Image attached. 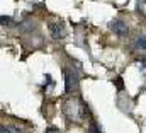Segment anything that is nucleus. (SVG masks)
Masks as SVG:
<instances>
[{
	"label": "nucleus",
	"instance_id": "f257e3e1",
	"mask_svg": "<svg viewBox=\"0 0 146 133\" xmlns=\"http://www.w3.org/2000/svg\"><path fill=\"white\" fill-rule=\"evenodd\" d=\"M85 111H87V106H85L83 102L76 101V99H72L65 104V113H66V116H68L72 121L73 120H75V121H80V120L83 118Z\"/></svg>",
	"mask_w": 146,
	"mask_h": 133
},
{
	"label": "nucleus",
	"instance_id": "f03ea898",
	"mask_svg": "<svg viewBox=\"0 0 146 133\" xmlns=\"http://www.w3.org/2000/svg\"><path fill=\"white\" fill-rule=\"evenodd\" d=\"M109 28H110V31H114V33L117 34V36H121V38H126V36L129 34L127 24H126L124 21H121V19H114L109 24Z\"/></svg>",
	"mask_w": 146,
	"mask_h": 133
},
{
	"label": "nucleus",
	"instance_id": "7ed1b4c3",
	"mask_svg": "<svg viewBox=\"0 0 146 133\" xmlns=\"http://www.w3.org/2000/svg\"><path fill=\"white\" fill-rule=\"evenodd\" d=\"M49 33L53 36V39H63L66 36V28L61 22H53L49 24Z\"/></svg>",
	"mask_w": 146,
	"mask_h": 133
},
{
	"label": "nucleus",
	"instance_id": "20e7f679",
	"mask_svg": "<svg viewBox=\"0 0 146 133\" xmlns=\"http://www.w3.org/2000/svg\"><path fill=\"white\" fill-rule=\"evenodd\" d=\"M75 87H76V77L73 75V72L65 68V91L66 92H72Z\"/></svg>",
	"mask_w": 146,
	"mask_h": 133
},
{
	"label": "nucleus",
	"instance_id": "39448f33",
	"mask_svg": "<svg viewBox=\"0 0 146 133\" xmlns=\"http://www.w3.org/2000/svg\"><path fill=\"white\" fill-rule=\"evenodd\" d=\"M134 46H136L138 50H146V36H138Z\"/></svg>",
	"mask_w": 146,
	"mask_h": 133
},
{
	"label": "nucleus",
	"instance_id": "423d86ee",
	"mask_svg": "<svg viewBox=\"0 0 146 133\" xmlns=\"http://www.w3.org/2000/svg\"><path fill=\"white\" fill-rule=\"evenodd\" d=\"M0 24H2V26H12V17H9V15H0Z\"/></svg>",
	"mask_w": 146,
	"mask_h": 133
},
{
	"label": "nucleus",
	"instance_id": "0eeeda50",
	"mask_svg": "<svg viewBox=\"0 0 146 133\" xmlns=\"http://www.w3.org/2000/svg\"><path fill=\"white\" fill-rule=\"evenodd\" d=\"M138 9H139L141 14L146 15V0H138Z\"/></svg>",
	"mask_w": 146,
	"mask_h": 133
},
{
	"label": "nucleus",
	"instance_id": "6e6552de",
	"mask_svg": "<svg viewBox=\"0 0 146 133\" xmlns=\"http://www.w3.org/2000/svg\"><path fill=\"white\" fill-rule=\"evenodd\" d=\"M92 133H102L100 132V126H99L95 121H92Z\"/></svg>",
	"mask_w": 146,
	"mask_h": 133
},
{
	"label": "nucleus",
	"instance_id": "1a4fd4ad",
	"mask_svg": "<svg viewBox=\"0 0 146 133\" xmlns=\"http://www.w3.org/2000/svg\"><path fill=\"white\" fill-rule=\"evenodd\" d=\"M115 84H117V89H119V91H122V87H124V85H122V79H121V77H117V79H115Z\"/></svg>",
	"mask_w": 146,
	"mask_h": 133
},
{
	"label": "nucleus",
	"instance_id": "9d476101",
	"mask_svg": "<svg viewBox=\"0 0 146 133\" xmlns=\"http://www.w3.org/2000/svg\"><path fill=\"white\" fill-rule=\"evenodd\" d=\"M0 133H10V130H9V128H5V126H2V125H0Z\"/></svg>",
	"mask_w": 146,
	"mask_h": 133
},
{
	"label": "nucleus",
	"instance_id": "9b49d317",
	"mask_svg": "<svg viewBox=\"0 0 146 133\" xmlns=\"http://www.w3.org/2000/svg\"><path fill=\"white\" fill-rule=\"evenodd\" d=\"M46 133H60V132H58L56 128H48V130H46Z\"/></svg>",
	"mask_w": 146,
	"mask_h": 133
},
{
	"label": "nucleus",
	"instance_id": "f8f14e48",
	"mask_svg": "<svg viewBox=\"0 0 146 133\" xmlns=\"http://www.w3.org/2000/svg\"><path fill=\"white\" fill-rule=\"evenodd\" d=\"M139 66H141V70H143V73L146 75V63H143V65H139Z\"/></svg>",
	"mask_w": 146,
	"mask_h": 133
}]
</instances>
